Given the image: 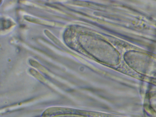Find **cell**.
Segmentation results:
<instances>
[{
    "instance_id": "cell-1",
    "label": "cell",
    "mask_w": 156,
    "mask_h": 117,
    "mask_svg": "<svg viewBox=\"0 0 156 117\" xmlns=\"http://www.w3.org/2000/svg\"><path fill=\"white\" fill-rule=\"evenodd\" d=\"M25 19L27 20L31 21V22L51 26L55 25L54 23L52 22L51 21L50 22L49 21L43 20H42L35 19L34 18L30 17V16H26Z\"/></svg>"
},
{
    "instance_id": "cell-2",
    "label": "cell",
    "mask_w": 156,
    "mask_h": 117,
    "mask_svg": "<svg viewBox=\"0 0 156 117\" xmlns=\"http://www.w3.org/2000/svg\"><path fill=\"white\" fill-rule=\"evenodd\" d=\"M12 25L11 22L9 20H2L1 21V27L2 29H8Z\"/></svg>"
}]
</instances>
